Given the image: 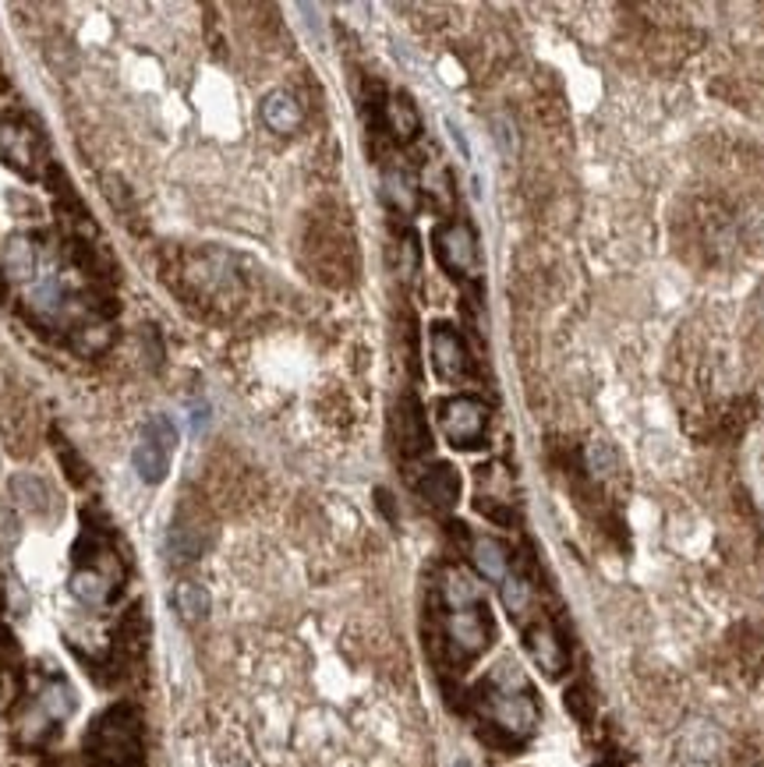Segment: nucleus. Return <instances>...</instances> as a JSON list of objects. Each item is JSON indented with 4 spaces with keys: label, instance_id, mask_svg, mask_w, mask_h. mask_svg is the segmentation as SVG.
Returning <instances> with one entry per match:
<instances>
[{
    "label": "nucleus",
    "instance_id": "1",
    "mask_svg": "<svg viewBox=\"0 0 764 767\" xmlns=\"http://www.w3.org/2000/svg\"><path fill=\"white\" fill-rule=\"evenodd\" d=\"M481 707H485L492 729L506 732L509 743L528 740L538 726V704L531 697L528 683H523L520 669L509 661H503L500 669L489 676L485 690H481Z\"/></svg>",
    "mask_w": 764,
    "mask_h": 767
},
{
    "label": "nucleus",
    "instance_id": "2",
    "mask_svg": "<svg viewBox=\"0 0 764 767\" xmlns=\"http://www.w3.org/2000/svg\"><path fill=\"white\" fill-rule=\"evenodd\" d=\"M85 757L96 767H138L141 729L132 704H113L93 721L89 735H85Z\"/></svg>",
    "mask_w": 764,
    "mask_h": 767
},
{
    "label": "nucleus",
    "instance_id": "3",
    "mask_svg": "<svg viewBox=\"0 0 764 767\" xmlns=\"http://www.w3.org/2000/svg\"><path fill=\"white\" fill-rule=\"evenodd\" d=\"M177 446V429L174 421L156 415L146 421V429H141L138 443H135V453H132V463L138 478L146 481V485H160L167 478V467H170V453Z\"/></svg>",
    "mask_w": 764,
    "mask_h": 767
},
{
    "label": "nucleus",
    "instance_id": "4",
    "mask_svg": "<svg viewBox=\"0 0 764 767\" xmlns=\"http://www.w3.org/2000/svg\"><path fill=\"white\" fill-rule=\"evenodd\" d=\"M439 421H443V432L453 446L471 449L485 438L489 429V407L478 400V396H449L439 410Z\"/></svg>",
    "mask_w": 764,
    "mask_h": 767
},
{
    "label": "nucleus",
    "instance_id": "5",
    "mask_svg": "<svg viewBox=\"0 0 764 767\" xmlns=\"http://www.w3.org/2000/svg\"><path fill=\"white\" fill-rule=\"evenodd\" d=\"M446 636L449 644L457 647L460 658H475L489 647L492 641V619L481 605L475 608H460V613H449L446 619Z\"/></svg>",
    "mask_w": 764,
    "mask_h": 767
},
{
    "label": "nucleus",
    "instance_id": "6",
    "mask_svg": "<svg viewBox=\"0 0 764 767\" xmlns=\"http://www.w3.org/2000/svg\"><path fill=\"white\" fill-rule=\"evenodd\" d=\"M435 255L449 273L471 276L478 269V240L467 223H446L435 231Z\"/></svg>",
    "mask_w": 764,
    "mask_h": 767
},
{
    "label": "nucleus",
    "instance_id": "7",
    "mask_svg": "<svg viewBox=\"0 0 764 767\" xmlns=\"http://www.w3.org/2000/svg\"><path fill=\"white\" fill-rule=\"evenodd\" d=\"M0 160L11 170L33 177L36 174V160H39V138L36 132H28L22 121H0Z\"/></svg>",
    "mask_w": 764,
    "mask_h": 767
},
{
    "label": "nucleus",
    "instance_id": "8",
    "mask_svg": "<svg viewBox=\"0 0 764 767\" xmlns=\"http://www.w3.org/2000/svg\"><path fill=\"white\" fill-rule=\"evenodd\" d=\"M523 641H528V651H531L534 665H538V669H542L549 679H556V676L566 672V665H570V655H566V647H563L559 633H556V627H552V622H545V619L531 622V627L523 630Z\"/></svg>",
    "mask_w": 764,
    "mask_h": 767
},
{
    "label": "nucleus",
    "instance_id": "9",
    "mask_svg": "<svg viewBox=\"0 0 764 767\" xmlns=\"http://www.w3.org/2000/svg\"><path fill=\"white\" fill-rule=\"evenodd\" d=\"M432 364L439 379L446 382H457L467 375V347L457 336V330H449V325H435L432 330Z\"/></svg>",
    "mask_w": 764,
    "mask_h": 767
},
{
    "label": "nucleus",
    "instance_id": "10",
    "mask_svg": "<svg viewBox=\"0 0 764 767\" xmlns=\"http://www.w3.org/2000/svg\"><path fill=\"white\" fill-rule=\"evenodd\" d=\"M11 495H14V503H19L25 514H33V517H50L57 509L53 488L36 474H14L11 478Z\"/></svg>",
    "mask_w": 764,
    "mask_h": 767
},
{
    "label": "nucleus",
    "instance_id": "11",
    "mask_svg": "<svg viewBox=\"0 0 764 767\" xmlns=\"http://www.w3.org/2000/svg\"><path fill=\"white\" fill-rule=\"evenodd\" d=\"M418 492L424 495V503L435 509H453L460 499V474L453 471L449 463H435L429 474L418 481Z\"/></svg>",
    "mask_w": 764,
    "mask_h": 767
},
{
    "label": "nucleus",
    "instance_id": "12",
    "mask_svg": "<svg viewBox=\"0 0 764 767\" xmlns=\"http://www.w3.org/2000/svg\"><path fill=\"white\" fill-rule=\"evenodd\" d=\"M396 438H401V449L407 457H415V453L429 446V429H424L421 407L410 396H404L401 407H396Z\"/></svg>",
    "mask_w": 764,
    "mask_h": 767
},
{
    "label": "nucleus",
    "instance_id": "13",
    "mask_svg": "<svg viewBox=\"0 0 764 767\" xmlns=\"http://www.w3.org/2000/svg\"><path fill=\"white\" fill-rule=\"evenodd\" d=\"M262 121L269 132L276 135H294L301 127V103L291 92H269L262 99Z\"/></svg>",
    "mask_w": 764,
    "mask_h": 767
},
{
    "label": "nucleus",
    "instance_id": "14",
    "mask_svg": "<svg viewBox=\"0 0 764 767\" xmlns=\"http://www.w3.org/2000/svg\"><path fill=\"white\" fill-rule=\"evenodd\" d=\"M471 562H475V570L485 577V580H503L509 577V552L503 542H495V537H475L471 542Z\"/></svg>",
    "mask_w": 764,
    "mask_h": 767
},
{
    "label": "nucleus",
    "instance_id": "15",
    "mask_svg": "<svg viewBox=\"0 0 764 767\" xmlns=\"http://www.w3.org/2000/svg\"><path fill=\"white\" fill-rule=\"evenodd\" d=\"M36 265H39V255L36 245L28 237H11L8 248H4V273L19 283H28L36 276Z\"/></svg>",
    "mask_w": 764,
    "mask_h": 767
},
{
    "label": "nucleus",
    "instance_id": "16",
    "mask_svg": "<svg viewBox=\"0 0 764 767\" xmlns=\"http://www.w3.org/2000/svg\"><path fill=\"white\" fill-rule=\"evenodd\" d=\"M386 124H390V135L396 141H410L421 132V117L407 96H393L386 103Z\"/></svg>",
    "mask_w": 764,
    "mask_h": 767
},
{
    "label": "nucleus",
    "instance_id": "17",
    "mask_svg": "<svg viewBox=\"0 0 764 767\" xmlns=\"http://www.w3.org/2000/svg\"><path fill=\"white\" fill-rule=\"evenodd\" d=\"M174 608L184 622H202L209 616V591L195 580H184L174 591Z\"/></svg>",
    "mask_w": 764,
    "mask_h": 767
},
{
    "label": "nucleus",
    "instance_id": "18",
    "mask_svg": "<svg viewBox=\"0 0 764 767\" xmlns=\"http://www.w3.org/2000/svg\"><path fill=\"white\" fill-rule=\"evenodd\" d=\"M443 602L449 605V613H460V608H475L481 605V591L464 570H449L446 584H443Z\"/></svg>",
    "mask_w": 764,
    "mask_h": 767
},
{
    "label": "nucleus",
    "instance_id": "19",
    "mask_svg": "<svg viewBox=\"0 0 764 767\" xmlns=\"http://www.w3.org/2000/svg\"><path fill=\"white\" fill-rule=\"evenodd\" d=\"M584 460H588V471L594 478H613L619 467L616 449H613V443H605V438H591L584 449Z\"/></svg>",
    "mask_w": 764,
    "mask_h": 767
},
{
    "label": "nucleus",
    "instance_id": "20",
    "mask_svg": "<svg viewBox=\"0 0 764 767\" xmlns=\"http://www.w3.org/2000/svg\"><path fill=\"white\" fill-rule=\"evenodd\" d=\"M71 704H75V701H71V690L61 683V679H53V683L39 693V712L47 715L50 721L67 718L71 715Z\"/></svg>",
    "mask_w": 764,
    "mask_h": 767
},
{
    "label": "nucleus",
    "instance_id": "21",
    "mask_svg": "<svg viewBox=\"0 0 764 767\" xmlns=\"http://www.w3.org/2000/svg\"><path fill=\"white\" fill-rule=\"evenodd\" d=\"M386 198L396 206V209H404V212H415V202H418V191H415V184H410V177L404 174V170H386Z\"/></svg>",
    "mask_w": 764,
    "mask_h": 767
},
{
    "label": "nucleus",
    "instance_id": "22",
    "mask_svg": "<svg viewBox=\"0 0 764 767\" xmlns=\"http://www.w3.org/2000/svg\"><path fill=\"white\" fill-rule=\"evenodd\" d=\"M167 552L174 562H192L198 559V552H202V542H198V534L192 528H170V537H167Z\"/></svg>",
    "mask_w": 764,
    "mask_h": 767
},
{
    "label": "nucleus",
    "instance_id": "23",
    "mask_svg": "<svg viewBox=\"0 0 764 767\" xmlns=\"http://www.w3.org/2000/svg\"><path fill=\"white\" fill-rule=\"evenodd\" d=\"M503 605H506L509 616H523V613H528V605H531L528 580H523V577H506L503 580Z\"/></svg>",
    "mask_w": 764,
    "mask_h": 767
},
{
    "label": "nucleus",
    "instance_id": "24",
    "mask_svg": "<svg viewBox=\"0 0 764 767\" xmlns=\"http://www.w3.org/2000/svg\"><path fill=\"white\" fill-rule=\"evenodd\" d=\"M566 707L580 718V721H588L591 718V704H588V690L584 686H574V690H566Z\"/></svg>",
    "mask_w": 764,
    "mask_h": 767
},
{
    "label": "nucleus",
    "instance_id": "25",
    "mask_svg": "<svg viewBox=\"0 0 764 767\" xmlns=\"http://www.w3.org/2000/svg\"><path fill=\"white\" fill-rule=\"evenodd\" d=\"M495 138H500L503 156L514 160V156H517V135H514V127H509V121H495Z\"/></svg>",
    "mask_w": 764,
    "mask_h": 767
},
{
    "label": "nucleus",
    "instance_id": "26",
    "mask_svg": "<svg viewBox=\"0 0 764 767\" xmlns=\"http://www.w3.org/2000/svg\"><path fill=\"white\" fill-rule=\"evenodd\" d=\"M0 542H4V545L19 542V520H14L11 509H0Z\"/></svg>",
    "mask_w": 764,
    "mask_h": 767
},
{
    "label": "nucleus",
    "instance_id": "27",
    "mask_svg": "<svg viewBox=\"0 0 764 767\" xmlns=\"http://www.w3.org/2000/svg\"><path fill=\"white\" fill-rule=\"evenodd\" d=\"M223 767H248V764H245V760H226Z\"/></svg>",
    "mask_w": 764,
    "mask_h": 767
},
{
    "label": "nucleus",
    "instance_id": "28",
    "mask_svg": "<svg viewBox=\"0 0 764 767\" xmlns=\"http://www.w3.org/2000/svg\"><path fill=\"white\" fill-rule=\"evenodd\" d=\"M453 767H471V764H467V760H457V764H453Z\"/></svg>",
    "mask_w": 764,
    "mask_h": 767
},
{
    "label": "nucleus",
    "instance_id": "29",
    "mask_svg": "<svg viewBox=\"0 0 764 767\" xmlns=\"http://www.w3.org/2000/svg\"><path fill=\"white\" fill-rule=\"evenodd\" d=\"M0 297H4V280H0Z\"/></svg>",
    "mask_w": 764,
    "mask_h": 767
}]
</instances>
